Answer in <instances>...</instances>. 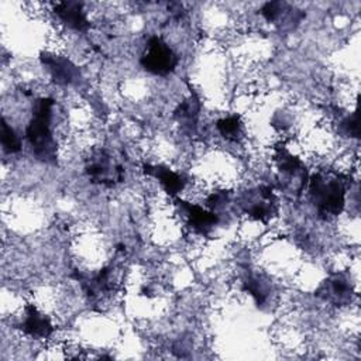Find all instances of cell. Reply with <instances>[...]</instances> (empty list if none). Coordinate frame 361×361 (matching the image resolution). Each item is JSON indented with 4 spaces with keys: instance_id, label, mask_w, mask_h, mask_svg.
Returning a JSON list of instances; mask_svg holds the SVG:
<instances>
[{
    "instance_id": "6da1fadb",
    "label": "cell",
    "mask_w": 361,
    "mask_h": 361,
    "mask_svg": "<svg viewBox=\"0 0 361 361\" xmlns=\"http://www.w3.org/2000/svg\"><path fill=\"white\" fill-rule=\"evenodd\" d=\"M350 185L347 175L333 169H322L309 178V193L319 217L327 220L343 212Z\"/></svg>"
},
{
    "instance_id": "7a4b0ae2",
    "label": "cell",
    "mask_w": 361,
    "mask_h": 361,
    "mask_svg": "<svg viewBox=\"0 0 361 361\" xmlns=\"http://www.w3.org/2000/svg\"><path fill=\"white\" fill-rule=\"evenodd\" d=\"M54 100L51 97H39L32 109V117L27 126L25 135L34 157L45 164L56 162V141L52 135Z\"/></svg>"
},
{
    "instance_id": "3957f363",
    "label": "cell",
    "mask_w": 361,
    "mask_h": 361,
    "mask_svg": "<svg viewBox=\"0 0 361 361\" xmlns=\"http://www.w3.org/2000/svg\"><path fill=\"white\" fill-rule=\"evenodd\" d=\"M274 161L281 175V189L293 196H299L309 180L303 162L283 144H278L275 147Z\"/></svg>"
},
{
    "instance_id": "277c9868",
    "label": "cell",
    "mask_w": 361,
    "mask_h": 361,
    "mask_svg": "<svg viewBox=\"0 0 361 361\" xmlns=\"http://www.w3.org/2000/svg\"><path fill=\"white\" fill-rule=\"evenodd\" d=\"M85 172L90 182L111 188L124 179V168L106 149L93 151L85 164Z\"/></svg>"
},
{
    "instance_id": "5b68a950",
    "label": "cell",
    "mask_w": 361,
    "mask_h": 361,
    "mask_svg": "<svg viewBox=\"0 0 361 361\" xmlns=\"http://www.w3.org/2000/svg\"><path fill=\"white\" fill-rule=\"evenodd\" d=\"M179 58L175 51L159 37H151L140 58L141 66L157 76H166L178 66Z\"/></svg>"
},
{
    "instance_id": "8992f818",
    "label": "cell",
    "mask_w": 361,
    "mask_h": 361,
    "mask_svg": "<svg viewBox=\"0 0 361 361\" xmlns=\"http://www.w3.org/2000/svg\"><path fill=\"white\" fill-rule=\"evenodd\" d=\"M240 206L250 217L268 221L276 214V196L274 188L261 185L244 192L240 197Z\"/></svg>"
},
{
    "instance_id": "52a82bcc",
    "label": "cell",
    "mask_w": 361,
    "mask_h": 361,
    "mask_svg": "<svg viewBox=\"0 0 361 361\" xmlns=\"http://www.w3.org/2000/svg\"><path fill=\"white\" fill-rule=\"evenodd\" d=\"M353 293V283L350 281V276L344 272L330 275L322 282V285L316 290V295L319 298L333 303L334 306L348 305L351 302Z\"/></svg>"
},
{
    "instance_id": "ba28073f",
    "label": "cell",
    "mask_w": 361,
    "mask_h": 361,
    "mask_svg": "<svg viewBox=\"0 0 361 361\" xmlns=\"http://www.w3.org/2000/svg\"><path fill=\"white\" fill-rule=\"evenodd\" d=\"M175 203L180 213L185 216L188 226L197 234L207 235L219 221V216L213 210H206L182 199H176Z\"/></svg>"
},
{
    "instance_id": "9c48e42d",
    "label": "cell",
    "mask_w": 361,
    "mask_h": 361,
    "mask_svg": "<svg viewBox=\"0 0 361 361\" xmlns=\"http://www.w3.org/2000/svg\"><path fill=\"white\" fill-rule=\"evenodd\" d=\"M42 65L48 69L52 80L58 85H72L79 79L78 66L68 58L54 55L49 52H42L39 56Z\"/></svg>"
},
{
    "instance_id": "30bf717a",
    "label": "cell",
    "mask_w": 361,
    "mask_h": 361,
    "mask_svg": "<svg viewBox=\"0 0 361 361\" xmlns=\"http://www.w3.org/2000/svg\"><path fill=\"white\" fill-rule=\"evenodd\" d=\"M17 327L34 337V338H47L52 334L54 327L49 320V317L44 313H41L34 305H27L24 309V316L21 322L17 324Z\"/></svg>"
},
{
    "instance_id": "8fae6325",
    "label": "cell",
    "mask_w": 361,
    "mask_h": 361,
    "mask_svg": "<svg viewBox=\"0 0 361 361\" xmlns=\"http://www.w3.org/2000/svg\"><path fill=\"white\" fill-rule=\"evenodd\" d=\"M54 11L65 25L75 31L85 32L90 27L83 4L79 1H58L54 4Z\"/></svg>"
},
{
    "instance_id": "7c38bea8",
    "label": "cell",
    "mask_w": 361,
    "mask_h": 361,
    "mask_svg": "<svg viewBox=\"0 0 361 361\" xmlns=\"http://www.w3.org/2000/svg\"><path fill=\"white\" fill-rule=\"evenodd\" d=\"M144 172L159 180L169 196H176L185 188V179L165 165H144Z\"/></svg>"
},
{
    "instance_id": "4fadbf2b",
    "label": "cell",
    "mask_w": 361,
    "mask_h": 361,
    "mask_svg": "<svg viewBox=\"0 0 361 361\" xmlns=\"http://www.w3.org/2000/svg\"><path fill=\"white\" fill-rule=\"evenodd\" d=\"M199 111H200V100L197 94L192 92L190 96L176 107V110L173 111V116L183 128L195 130Z\"/></svg>"
},
{
    "instance_id": "5bb4252c",
    "label": "cell",
    "mask_w": 361,
    "mask_h": 361,
    "mask_svg": "<svg viewBox=\"0 0 361 361\" xmlns=\"http://www.w3.org/2000/svg\"><path fill=\"white\" fill-rule=\"evenodd\" d=\"M219 133L228 141H237L243 135V123L238 116H228L220 118L216 124Z\"/></svg>"
},
{
    "instance_id": "9a60e30c",
    "label": "cell",
    "mask_w": 361,
    "mask_h": 361,
    "mask_svg": "<svg viewBox=\"0 0 361 361\" xmlns=\"http://www.w3.org/2000/svg\"><path fill=\"white\" fill-rule=\"evenodd\" d=\"M289 6L283 1H268L261 7V16L268 21V23H278L282 18H289L292 23L293 21H299L293 17H288V11H289Z\"/></svg>"
},
{
    "instance_id": "2e32d148",
    "label": "cell",
    "mask_w": 361,
    "mask_h": 361,
    "mask_svg": "<svg viewBox=\"0 0 361 361\" xmlns=\"http://www.w3.org/2000/svg\"><path fill=\"white\" fill-rule=\"evenodd\" d=\"M243 285H244V289L254 298L255 303L258 306L264 305L268 299V290L267 288L264 286V282H261L257 276L254 275H247L243 281Z\"/></svg>"
},
{
    "instance_id": "e0dca14e",
    "label": "cell",
    "mask_w": 361,
    "mask_h": 361,
    "mask_svg": "<svg viewBox=\"0 0 361 361\" xmlns=\"http://www.w3.org/2000/svg\"><path fill=\"white\" fill-rule=\"evenodd\" d=\"M1 145L7 154H16L21 149V141L18 135L4 118L1 121Z\"/></svg>"
},
{
    "instance_id": "ac0fdd59",
    "label": "cell",
    "mask_w": 361,
    "mask_h": 361,
    "mask_svg": "<svg viewBox=\"0 0 361 361\" xmlns=\"http://www.w3.org/2000/svg\"><path fill=\"white\" fill-rule=\"evenodd\" d=\"M340 131L345 135V137H353L357 138L360 131H358V116L357 111L351 113L350 116H347L341 123H340Z\"/></svg>"
}]
</instances>
